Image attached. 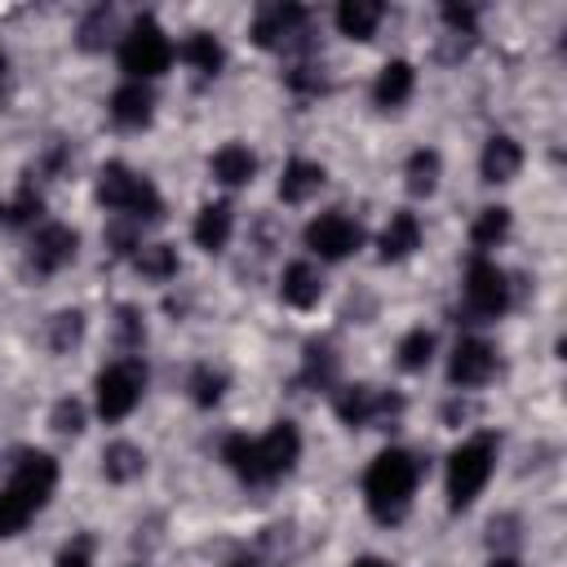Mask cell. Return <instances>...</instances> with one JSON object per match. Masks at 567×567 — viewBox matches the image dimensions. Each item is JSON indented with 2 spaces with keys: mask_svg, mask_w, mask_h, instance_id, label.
<instances>
[{
  "mask_svg": "<svg viewBox=\"0 0 567 567\" xmlns=\"http://www.w3.org/2000/svg\"><path fill=\"white\" fill-rule=\"evenodd\" d=\"M416 478H421V465H416L403 447H385V452H377V461H372L368 474H363V496H368L372 518H381V523H399V518L408 514V505H412Z\"/></svg>",
  "mask_w": 567,
  "mask_h": 567,
  "instance_id": "1",
  "label": "cell"
},
{
  "mask_svg": "<svg viewBox=\"0 0 567 567\" xmlns=\"http://www.w3.org/2000/svg\"><path fill=\"white\" fill-rule=\"evenodd\" d=\"M97 199H102L106 208L124 213L128 221H155V217H164V199H159L155 182L142 177V173H133V168L120 164V159H111V164L97 173Z\"/></svg>",
  "mask_w": 567,
  "mask_h": 567,
  "instance_id": "2",
  "label": "cell"
},
{
  "mask_svg": "<svg viewBox=\"0 0 567 567\" xmlns=\"http://www.w3.org/2000/svg\"><path fill=\"white\" fill-rule=\"evenodd\" d=\"M496 470V434H474L447 456V505L470 509Z\"/></svg>",
  "mask_w": 567,
  "mask_h": 567,
  "instance_id": "3",
  "label": "cell"
},
{
  "mask_svg": "<svg viewBox=\"0 0 567 567\" xmlns=\"http://www.w3.org/2000/svg\"><path fill=\"white\" fill-rule=\"evenodd\" d=\"M168 62H173V44H168L164 27H159L151 13L137 18V22L124 31V40H120V66H124V75L137 80V84H146V80L164 75Z\"/></svg>",
  "mask_w": 567,
  "mask_h": 567,
  "instance_id": "4",
  "label": "cell"
},
{
  "mask_svg": "<svg viewBox=\"0 0 567 567\" xmlns=\"http://www.w3.org/2000/svg\"><path fill=\"white\" fill-rule=\"evenodd\" d=\"M142 390H146V368H142V359H115V363H106L102 372H97V412L106 416V421H124L133 408H137V399H142Z\"/></svg>",
  "mask_w": 567,
  "mask_h": 567,
  "instance_id": "5",
  "label": "cell"
},
{
  "mask_svg": "<svg viewBox=\"0 0 567 567\" xmlns=\"http://www.w3.org/2000/svg\"><path fill=\"white\" fill-rule=\"evenodd\" d=\"M465 306L478 319L505 315V306H509V279H505V270L496 261H487V257H474L470 261V270H465Z\"/></svg>",
  "mask_w": 567,
  "mask_h": 567,
  "instance_id": "6",
  "label": "cell"
},
{
  "mask_svg": "<svg viewBox=\"0 0 567 567\" xmlns=\"http://www.w3.org/2000/svg\"><path fill=\"white\" fill-rule=\"evenodd\" d=\"M332 403H337L341 425H350V430L372 425V421H390V416L403 412V399H399V394H381V390H372V385H341Z\"/></svg>",
  "mask_w": 567,
  "mask_h": 567,
  "instance_id": "7",
  "label": "cell"
},
{
  "mask_svg": "<svg viewBox=\"0 0 567 567\" xmlns=\"http://www.w3.org/2000/svg\"><path fill=\"white\" fill-rule=\"evenodd\" d=\"M363 244V230L346 217V213H319L310 226H306V248L323 261H341L350 257L354 248Z\"/></svg>",
  "mask_w": 567,
  "mask_h": 567,
  "instance_id": "8",
  "label": "cell"
},
{
  "mask_svg": "<svg viewBox=\"0 0 567 567\" xmlns=\"http://www.w3.org/2000/svg\"><path fill=\"white\" fill-rule=\"evenodd\" d=\"M306 35V9L301 4H266L252 18V40L261 49H292Z\"/></svg>",
  "mask_w": 567,
  "mask_h": 567,
  "instance_id": "9",
  "label": "cell"
},
{
  "mask_svg": "<svg viewBox=\"0 0 567 567\" xmlns=\"http://www.w3.org/2000/svg\"><path fill=\"white\" fill-rule=\"evenodd\" d=\"M297 456H301V434H297V425H292V421H275V425L257 439V474H261V483L288 474V470L297 465Z\"/></svg>",
  "mask_w": 567,
  "mask_h": 567,
  "instance_id": "10",
  "label": "cell"
},
{
  "mask_svg": "<svg viewBox=\"0 0 567 567\" xmlns=\"http://www.w3.org/2000/svg\"><path fill=\"white\" fill-rule=\"evenodd\" d=\"M9 487H13L31 509H40V505L53 496V487H58V461H53L49 452H22V461L13 465Z\"/></svg>",
  "mask_w": 567,
  "mask_h": 567,
  "instance_id": "11",
  "label": "cell"
},
{
  "mask_svg": "<svg viewBox=\"0 0 567 567\" xmlns=\"http://www.w3.org/2000/svg\"><path fill=\"white\" fill-rule=\"evenodd\" d=\"M492 372H496V350H492L483 337H461L456 350H452V363H447L452 385L474 390V385H483Z\"/></svg>",
  "mask_w": 567,
  "mask_h": 567,
  "instance_id": "12",
  "label": "cell"
},
{
  "mask_svg": "<svg viewBox=\"0 0 567 567\" xmlns=\"http://www.w3.org/2000/svg\"><path fill=\"white\" fill-rule=\"evenodd\" d=\"M75 248H80V235L71 230V226H58V221H49V226H40L35 230V239H31V266L40 270V275H53V270H62L71 257H75Z\"/></svg>",
  "mask_w": 567,
  "mask_h": 567,
  "instance_id": "13",
  "label": "cell"
},
{
  "mask_svg": "<svg viewBox=\"0 0 567 567\" xmlns=\"http://www.w3.org/2000/svg\"><path fill=\"white\" fill-rule=\"evenodd\" d=\"M151 115H155V93L146 84L128 80L111 93V120L120 128H142V124H151Z\"/></svg>",
  "mask_w": 567,
  "mask_h": 567,
  "instance_id": "14",
  "label": "cell"
},
{
  "mask_svg": "<svg viewBox=\"0 0 567 567\" xmlns=\"http://www.w3.org/2000/svg\"><path fill=\"white\" fill-rule=\"evenodd\" d=\"M518 168H523V146H518L514 137H505V133L487 137V146H483V155H478L483 182H514Z\"/></svg>",
  "mask_w": 567,
  "mask_h": 567,
  "instance_id": "15",
  "label": "cell"
},
{
  "mask_svg": "<svg viewBox=\"0 0 567 567\" xmlns=\"http://www.w3.org/2000/svg\"><path fill=\"white\" fill-rule=\"evenodd\" d=\"M412 89H416V71H412V62H403V58H394V62H385V66L377 71V84H372V97H377V106H385V111H394V106H403V102L412 97Z\"/></svg>",
  "mask_w": 567,
  "mask_h": 567,
  "instance_id": "16",
  "label": "cell"
},
{
  "mask_svg": "<svg viewBox=\"0 0 567 567\" xmlns=\"http://www.w3.org/2000/svg\"><path fill=\"white\" fill-rule=\"evenodd\" d=\"M279 297H284L288 306H297V310H310V306L323 297V279H319V270H315L310 261H292V266H284Z\"/></svg>",
  "mask_w": 567,
  "mask_h": 567,
  "instance_id": "17",
  "label": "cell"
},
{
  "mask_svg": "<svg viewBox=\"0 0 567 567\" xmlns=\"http://www.w3.org/2000/svg\"><path fill=\"white\" fill-rule=\"evenodd\" d=\"M421 248V221L416 213H394L381 230V261H403Z\"/></svg>",
  "mask_w": 567,
  "mask_h": 567,
  "instance_id": "18",
  "label": "cell"
},
{
  "mask_svg": "<svg viewBox=\"0 0 567 567\" xmlns=\"http://www.w3.org/2000/svg\"><path fill=\"white\" fill-rule=\"evenodd\" d=\"M381 18H385V9L377 0H341L337 4V31L350 40H372Z\"/></svg>",
  "mask_w": 567,
  "mask_h": 567,
  "instance_id": "19",
  "label": "cell"
},
{
  "mask_svg": "<svg viewBox=\"0 0 567 567\" xmlns=\"http://www.w3.org/2000/svg\"><path fill=\"white\" fill-rule=\"evenodd\" d=\"M323 182H328L323 164H315V159H292V164L284 168V177H279V199H284V204H306Z\"/></svg>",
  "mask_w": 567,
  "mask_h": 567,
  "instance_id": "20",
  "label": "cell"
},
{
  "mask_svg": "<svg viewBox=\"0 0 567 567\" xmlns=\"http://www.w3.org/2000/svg\"><path fill=\"white\" fill-rule=\"evenodd\" d=\"M230 230H235V213L230 204H204L199 217H195V244L204 252H221L230 244Z\"/></svg>",
  "mask_w": 567,
  "mask_h": 567,
  "instance_id": "21",
  "label": "cell"
},
{
  "mask_svg": "<svg viewBox=\"0 0 567 567\" xmlns=\"http://www.w3.org/2000/svg\"><path fill=\"white\" fill-rule=\"evenodd\" d=\"M252 173H257V159H252V151L239 146V142H226V146L213 155V177H217L221 186H248Z\"/></svg>",
  "mask_w": 567,
  "mask_h": 567,
  "instance_id": "22",
  "label": "cell"
},
{
  "mask_svg": "<svg viewBox=\"0 0 567 567\" xmlns=\"http://www.w3.org/2000/svg\"><path fill=\"white\" fill-rule=\"evenodd\" d=\"M142 470H146V456H142L137 443L115 439V443L102 447V474H106L111 483H128V478H137Z\"/></svg>",
  "mask_w": 567,
  "mask_h": 567,
  "instance_id": "23",
  "label": "cell"
},
{
  "mask_svg": "<svg viewBox=\"0 0 567 567\" xmlns=\"http://www.w3.org/2000/svg\"><path fill=\"white\" fill-rule=\"evenodd\" d=\"M182 58H186V66H190V71H199L204 80H208V75H217V71H221V62H226V53H221L217 35H208V31H195V35H186V44H182Z\"/></svg>",
  "mask_w": 567,
  "mask_h": 567,
  "instance_id": "24",
  "label": "cell"
},
{
  "mask_svg": "<svg viewBox=\"0 0 567 567\" xmlns=\"http://www.w3.org/2000/svg\"><path fill=\"white\" fill-rule=\"evenodd\" d=\"M439 173H443V159H439V151H430V146L412 151V159H408V168H403V177H408V190H412L416 199L439 190Z\"/></svg>",
  "mask_w": 567,
  "mask_h": 567,
  "instance_id": "25",
  "label": "cell"
},
{
  "mask_svg": "<svg viewBox=\"0 0 567 567\" xmlns=\"http://www.w3.org/2000/svg\"><path fill=\"white\" fill-rule=\"evenodd\" d=\"M133 266H137L142 279L164 284V279L177 275V248H173V244H142V248L133 252Z\"/></svg>",
  "mask_w": 567,
  "mask_h": 567,
  "instance_id": "26",
  "label": "cell"
},
{
  "mask_svg": "<svg viewBox=\"0 0 567 567\" xmlns=\"http://www.w3.org/2000/svg\"><path fill=\"white\" fill-rule=\"evenodd\" d=\"M221 461H226L239 478L261 483V474H257V439H248V434H230V439L221 443Z\"/></svg>",
  "mask_w": 567,
  "mask_h": 567,
  "instance_id": "27",
  "label": "cell"
},
{
  "mask_svg": "<svg viewBox=\"0 0 567 567\" xmlns=\"http://www.w3.org/2000/svg\"><path fill=\"white\" fill-rule=\"evenodd\" d=\"M505 235H509V208H501V204L483 208V213L474 217V226H470V239H474V248H496Z\"/></svg>",
  "mask_w": 567,
  "mask_h": 567,
  "instance_id": "28",
  "label": "cell"
},
{
  "mask_svg": "<svg viewBox=\"0 0 567 567\" xmlns=\"http://www.w3.org/2000/svg\"><path fill=\"white\" fill-rule=\"evenodd\" d=\"M49 350H58V354H66L71 346H80V337H84V315L80 310H58L53 319H49Z\"/></svg>",
  "mask_w": 567,
  "mask_h": 567,
  "instance_id": "29",
  "label": "cell"
},
{
  "mask_svg": "<svg viewBox=\"0 0 567 567\" xmlns=\"http://www.w3.org/2000/svg\"><path fill=\"white\" fill-rule=\"evenodd\" d=\"M430 359H434V337H430L425 328H412V332L399 341V368H403V372H421Z\"/></svg>",
  "mask_w": 567,
  "mask_h": 567,
  "instance_id": "30",
  "label": "cell"
},
{
  "mask_svg": "<svg viewBox=\"0 0 567 567\" xmlns=\"http://www.w3.org/2000/svg\"><path fill=\"white\" fill-rule=\"evenodd\" d=\"M226 394V372L221 368H195V377H190V399L199 403V408H213L217 399Z\"/></svg>",
  "mask_w": 567,
  "mask_h": 567,
  "instance_id": "31",
  "label": "cell"
},
{
  "mask_svg": "<svg viewBox=\"0 0 567 567\" xmlns=\"http://www.w3.org/2000/svg\"><path fill=\"white\" fill-rule=\"evenodd\" d=\"M31 514H35V509H31L13 487L0 492V536H18V532L31 523Z\"/></svg>",
  "mask_w": 567,
  "mask_h": 567,
  "instance_id": "32",
  "label": "cell"
},
{
  "mask_svg": "<svg viewBox=\"0 0 567 567\" xmlns=\"http://www.w3.org/2000/svg\"><path fill=\"white\" fill-rule=\"evenodd\" d=\"M332 377H337V354L328 346H306V381L319 385V390H328Z\"/></svg>",
  "mask_w": 567,
  "mask_h": 567,
  "instance_id": "33",
  "label": "cell"
},
{
  "mask_svg": "<svg viewBox=\"0 0 567 567\" xmlns=\"http://www.w3.org/2000/svg\"><path fill=\"white\" fill-rule=\"evenodd\" d=\"M106 31H111V9L97 4V9L80 22V49H102V44H106Z\"/></svg>",
  "mask_w": 567,
  "mask_h": 567,
  "instance_id": "34",
  "label": "cell"
},
{
  "mask_svg": "<svg viewBox=\"0 0 567 567\" xmlns=\"http://www.w3.org/2000/svg\"><path fill=\"white\" fill-rule=\"evenodd\" d=\"M53 430H58V434H80V430H84V408H80L75 399H58V408H53Z\"/></svg>",
  "mask_w": 567,
  "mask_h": 567,
  "instance_id": "35",
  "label": "cell"
},
{
  "mask_svg": "<svg viewBox=\"0 0 567 567\" xmlns=\"http://www.w3.org/2000/svg\"><path fill=\"white\" fill-rule=\"evenodd\" d=\"M31 217H40V195L31 190V186H22L18 190V199H13V208H9V221H31Z\"/></svg>",
  "mask_w": 567,
  "mask_h": 567,
  "instance_id": "36",
  "label": "cell"
},
{
  "mask_svg": "<svg viewBox=\"0 0 567 567\" xmlns=\"http://www.w3.org/2000/svg\"><path fill=\"white\" fill-rule=\"evenodd\" d=\"M474 4H443V22L456 27V31H474Z\"/></svg>",
  "mask_w": 567,
  "mask_h": 567,
  "instance_id": "37",
  "label": "cell"
},
{
  "mask_svg": "<svg viewBox=\"0 0 567 567\" xmlns=\"http://www.w3.org/2000/svg\"><path fill=\"white\" fill-rule=\"evenodd\" d=\"M120 332H124V341L128 346H142V337H146V328H142V319H137V310H120Z\"/></svg>",
  "mask_w": 567,
  "mask_h": 567,
  "instance_id": "38",
  "label": "cell"
},
{
  "mask_svg": "<svg viewBox=\"0 0 567 567\" xmlns=\"http://www.w3.org/2000/svg\"><path fill=\"white\" fill-rule=\"evenodd\" d=\"M288 84L301 89V93H319V89H323V75H315V66H297V71L288 75Z\"/></svg>",
  "mask_w": 567,
  "mask_h": 567,
  "instance_id": "39",
  "label": "cell"
},
{
  "mask_svg": "<svg viewBox=\"0 0 567 567\" xmlns=\"http://www.w3.org/2000/svg\"><path fill=\"white\" fill-rule=\"evenodd\" d=\"M354 567H394V563H385V558H372V554H368V558H354Z\"/></svg>",
  "mask_w": 567,
  "mask_h": 567,
  "instance_id": "40",
  "label": "cell"
},
{
  "mask_svg": "<svg viewBox=\"0 0 567 567\" xmlns=\"http://www.w3.org/2000/svg\"><path fill=\"white\" fill-rule=\"evenodd\" d=\"M487 567H518V563H514V558H505V554H496V558H492Z\"/></svg>",
  "mask_w": 567,
  "mask_h": 567,
  "instance_id": "41",
  "label": "cell"
},
{
  "mask_svg": "<svg viewBox=\"0 0 567 567\" xmlns=\"http://www.w3.org/2000/svg\"><path fill=\"white\" fill-rule=\"evenodd\" d=\"M230 567H261V558H248V554H244V558H235Z\"/></svg>",
  "mask_w": 567,
  "mask_h": 567,
  "instance_id": "42",
  "label": "cell"
},
{
  "mask_svg": "<svg viewBox=\"0 0 567 567\" xmlns=\"http://www.w3.org/2000/svg\"><path fill=\"white\" fill-rule=\"evenodd\" d=\"M0 89H4V49H0Z\"/></svg>",
  "mask_w": 567,
  "mask_h": 567,
  "instance_id": "43",
  "label": "cell"
}]
</instances>
